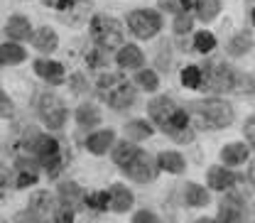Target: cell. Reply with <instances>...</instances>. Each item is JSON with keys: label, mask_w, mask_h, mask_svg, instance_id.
Returning <instances> with one entry per match:
<instances>
[{"label": "cell", "mask_w": 255, "mask_h": 223, "mask_svg": "<svg viewBox=\"0 0 255 223\" xmlns=\"http://www.w3.org/2000/svg\"><path fill=\"white\" fill-rule=\"evenodd\" d=\"M147 111H150V118L155 120V125L162 132H167L172 140H177V142H191L194 140V130L189 127L191 120L187 108L177 106L172 98H167V96L155 98Z\"/></svg>", "instance_id": "cell-1"}, {"label": "cell", "mask_w": 255, "mask_h": 223, "mask_svg": "<svg viewBox=\"0 0 255 223\" xmlns=\"http://www.w3.org/2000/svg\"><path fill=\"white\" fill-rule=\"evenodd\" d=\"M187 113H189V120H194L204 130H223L236 118L233 106L228 101H221V98H204V101L189 103Z\"/></svg>", "instance_id": "cell-2"}, {"label": "cell", "mask_w": 255, "mask_h": 223, "mask_svg": "<svg viewBox=\"0 0 255 223\" xmlns=\"http://www.w3.org/2000/svg\"><path fill=\"white\" fill-rule=\"evenodd\" d=\"M98 96L111 106V108H116V111H126L130 108L132 103H135V86L128 81L126 76H121V74H103L101 79H98Z\"/></svg>", "instance_id": "cell-3"}, {"label": "cell", "mask_w": 255, "mask_h": 223, "mask_svg": "<svg viewBox=\"0 0 255 223\" xmlns=\"http://www.w3.org/2000/svg\"><path fill=\"white\" fill-rule=\"evenodd\" d=\"M91 37L96 39L98 47L111 52L123 44V25L108 15H96L91 20Z\"/></svg>", "instance_id": "cell-4"}, {"label": "cell", "mask_w": 255, "mask_h": 223, "mask_svg": "<svg viewBox=\"0 0 255 223\" xmlns=\"http://www.w3.org/2000/svg\"><path fill=\"white\" fill-rule=\"evenodd\" d=\"M238 79H241V74H238L233 66H228V64L221 62V64H214V66L206 71L201 86H206V89L214 91V94H226V91H236V89H238Z\"/></svg>", "instance_id": "cell-5"}, {"label": "cell", "mask_w": 255, "mask_h": 223, "mask_svg": "<svg viewBox=\"0 0 255 223\" xmlns=\"http://www.w3.org/2000/svg\"><path fill=\"white\" fill-rule=\"evenodd\" d=\"M128 27L132 30L135 37L140 39H150L162 30V17L155 10H132L128 15Z\"/></svg>", "instance_id": "cell-6"}, {"label": "cell", "mask_w": 255, "mask_h": 223, "mask_svg": "<svg viewBox=\"0 0 255 223\" xmlns=\"http://www.w3.org/2000/svg\"><path fill=\"white\" fill-rule=\"evenodd\" d=\"M39 115L49 130H62L66 123V108H64L62 98L54 94H42L39 96Z\"/></svg>", "instance_id": "cell-7"}, {"label": "cell", "mask_w": 255, "mask_h": 223, "mask_svg": "<svg viewBox=\"0 0 255 223\" xmlns=\"http://www.w3.org/2000/svg\"><path fill=\"white\" fill-rule=\"evenodd\" d=\"M59 204L62 201H57L54 196H49L47 191H37V194H32L30 196V209L34 216H39L44 223H54V216H57V211H59Z\"/></svg>", "instance_id": "cell-8"}, {"label": "cell", "mask_w": 255, "mask_h": 223, "mask_svg": "<svg viewBox=\"0 0 255 223\" xmlns=\"http://www.w3.org/2000/svg\"><path fill=\"white\" fill-rule=\"evenodd\" d=\"M123 169H126L128 177L135 179V182H152V179H155V162L150 159L147 152H142V150L130 159Z\"/></svg>", "instance_id": "cell-9"}, {"label": "cell", "mask_w": 255, "mask_h": 223, "mask_svg": "<svg viewBox=\"0 0 255 223\" xmlns=\"http://www.w3.org/2000/svg\"><path fill=\"white\" fill-rule=\"evenodd\" d=\"M243 199L238 194H231V196H223L221 201V211H219V223H241L243 221Z\"/></svg>", "instance_id": "cell-10"}, {"label": "cell", "mask_w": 255, "mask_h": 223, "mask_svg": "<svg viewBox=\"0 0 255 223\" xmlns=\"http://www.w3.org/2000/svg\"><path fill=\"white\" fill-rule=\"evenodd\" d=\"M238 177H241V174L231 172V169L223 164V167H211V169H209L206 182H209V187L214 191H228L236 182H238Z\"/></svg>", "instance_id": "cell-11"}, {"label": "cell", "mask_w": 255, "mask_h": 223, "mask_svg": "<svg viewBox=\"0 0 255 223\" xmlns=\"http://www.w3.org/2000/svg\"><path fill=\"white\" fill-rule=\"evenodd\" d=\"M34 74L39 79H44L52 86H59L64 81V66L59 62H49V59H37L34 62Z\"/></svg>", "instance_id": "cell-12"}, {"label": "cell", "mask_w": 255, "mask_h": 223, "mask_svg": "<svg viewBox=\"0 0 255 223\" xmlns=\"http://www.w3.org/2000/svg\"><path fill=\"white\" fill-rule=\"evenodd\" d=\"M5 34H7V39H12V42H25V39H32V25L27 17H22V15H12L10 20H7V25H5Z\"/></svg>", "instance_id": "cell-13"}, {"label": "cell", "mask_w": 255, "mask_h": 223, "mask_svg": "<svg viewBox=\"0 0 255 223\" xmlns=\"http://www.w3.org/2000/svg\"><path fill=\"white\" fill-rule=\"evenodd\" d=\"M59 44V37L52 27H39V30L32 32V47L42 54H52Z\"/></svg>", "instance_id": "cell-14"}, {"label": "cell", "mask_w": 255, "mask_h": 223, "mask_svg": "<svg viewBox=\"0 0 255 223\" xmlns=\"http://www.w3.org/2000/svg\"><path fill=\"white\" fill-rule=\"evenodd\" d=\"M251 157V147L246 142H231L221 150V159L226 167H238Z\"/></svg>", "instance_id": "cell-15"}, {"label": "cell", "mask_w": 255, "mask_h": 223, "mask_svg": "<svg viewBox=\"0 0 255 223\" xmlns=\"http://www.w3.org/2000/svg\"><path fill=\"white\" fill-rule=\"evenodd\" d=\"M116 62H118L121 69H140V66L145 64V54H142V49H140V47H135V44H126V47H121V52H118Z\"/></svg>", "instance_id": "cell-16"}, {"label": "cell", "mask_w": 255, "mask_h": 223, "mask_svg": "<svg viewBox=\"0 0 255 223\" xmlns=\"http://www.w3.org/2000/svg\"><path fill=\"white\" fill-rule=\"evenodd\" d=\"M27 59L25 47H20V42H5L0 44V62L2 66H17Z\"/></svg>", "instance_id": "cell-17"}, {"label": "cell", "mask_w": 255, "mask_h": 223, "mask_svg": "<svg viewBox=\"0 0 255 223\" xmlns=\"http://www.w3.org/2000/svg\"><path fill=\"white\" fill-rule=\"evenodd\" d=\"M108 194H111V209L116 214H126L128 209L132 206V191L123 187V184H113Z\"/></svg>", "instance_id": "cell-18"}, {"label": "cell", "mask_w": 255, "mask_h": 223, "mask_svg": "<svg viewBox=\"0 0 255 223\" xmlns=\"http://www.w3.org/2000/svg\"><path fill=\"white\" fill-rule=\"evenodd\" d=\"M253 49V34L251 32H236L231 39H228V44H226V52L231 54V57H243L246 52H251Z\"/></svg>", "instance_id": "cell-19"}, {"label": "cell", "mask_w": 255, "mask_h": 223, "mask_svg": "<svg viewBox=\"0 0 255 223\" xmlns=\"http://www.w3.org/2000/svg\"><path fill=\"white\" fill-rule=\"evenodd\" d=\"M113 137H116L113 130H98L94 135H89L86 147H89V152H94V155H106L108 147L113 145Z\"/></svg>", "instance_id": "cell-20"}, {"label": "cell", "mask_w": 255, "mask_h": 223, "mask_svg": "<svg viewBox=\"0 0 255 223\" xmlns=\"http://www.w3.org/2000/svg\"><path fill=\"white\" fill-rule=\"evenodd\" d=\"M157 167L169 172V174H182L187 169V162H184V157L179 152H162L157 157Z\"/></svg>", "instance_id": "cell-21"}, {"label": "cell", "mask_w": 255, "mask_h": 223, "mask_svg": "<svg viewBox=\"0 0 255 223\" xmlns=\"http://www.w3.org/2000/svg\"><path fill=\"white\" fill-rule=\"evenodd\" d=\"M57 191H59V201L69 204V206H76V204H81V201L86 199L84 189H81L76 182H62Z\"/></svg>", "instance_id": "cell-22"}, {"label": "cell", "mask_w": 255, "mask_h": 223, "mask_svg": "<svg viewBox=\"0 0 255 223\" xmlns=\"http://www.w3.org/2000/svg\"><path fill=\"white\" fill-rule=\"evenodd\" d=\"M98 120H101V111L96 108L94 103H81L76 108V123L81 127H94L98 125Z\"/></svg>", "instance_id": "cell-23"}, {"label": "cell", "mask_w": 255, "mask_h": 223, "mask_svg": "<svg viewBox=\"0 0 255 223\" xmlns=\"http://www.w3.org/2000/svg\"><path fill=\"white\" fill-rule=\"evenodd\" d=\"M184 201L189 206H206L209 204V191H206V187H199V184H187L184 187Z\"/></svg>", "instance_id": "cell-24"}, {"label": "cell", "mask_w": 255, "mask_h": 223, "mask_svg": "<svg viewBox=\"0 0 255 223\" xmlns=\"http://www.w3.org/2000/svg\"><path fill=\"white\" fill-rule=\"evenodd\" d=\"M140 152V147L137 145H132V142H121V145H116V150H113V162L118 164V167H126L130 159L135 157Z\"/></svg>", "instance_id": "cell-25"}, {"label": "cell", "mask_w": 255, "mask_h": 223, "mask_svg": "<svg viewBox=\"0 0 255 223\" xmlns=\"http://www.w3.org/2000/svg\"><path fill=\"white\" fill-rule=\"evenodd\" d=\"M196 12H199V20L211 22V20H216V15L221 12V0H199Z\"/></svg>", "instance_id": "cell-26"}, {"label": "cell", "mask_w": 255, "mask_h": 223, "mask_svg": "<svg viewBox=\"0 0 255 223\" xmlns=\"http://www.w3.org/2000/svg\"><path fill=\"white\" fill-rule=\"evenodd\" d=\"M126 135L130 140H147L152 135V125L145 123V120H132L126 125Z\"/></svg>", "instance_id": "cell-27"}, {"label": "cell", "mask_w": 255, "mask_h": 223, "mask_svg": "<svg viewBox=\"0 0 255 223\" xmlns=\"http://www.w3.org/2000/svg\"><path fill=\"white\" fill-rule=\"evenodd\" d=\"M201 81H204V71L199 66H187L182 71V86L184 89H201Z\"/></svg>", "instance_id": "cell-28"}, {"label": "cell", "mask_w": 255, "mask_h": 223, "mask_svg": "<svg viewBox=\"0 0 255 223\" xmlns=\"http://www.w3.org/2000/svg\"><path fill=\"white\" fill-rule=\"evenodd\" d=\"M135 84H137L140 89H145V91H157L159 79H157L155 71H150V69H140L137 76H135Z\"/></svg>", "instance_id": "cell-29"}, {"label": "cell", "mask_w": 255, "mask_h": 223, "mask_svg": "<svg viewBox=\"0 0 255 223\" xmlns=\"http://www.w3.org/2000/svg\"><path fill=\"white\" fill-rule=\"evenodd\" d=\"M216 47V37L211 34V32H196V37H194V49L199 52V54H209L211 49Z\"/></svg>", "instance_id": "cell-30"}, {"label": "cell", "mask_w": 255, "mask_h": 223, "mask_svg": "<svg viewBox=\"0 0 255 223\" xmlns=\"http://www.w3.org/2000/svg\"><path fill=\"white\" fill-rule=\"evenodd\" d=\"M84 204L94 211H106V209H111V194L108 191H96V194L84 199Z\"/></svg>", "instance_id": "cell-31"}, {"label": "cell", "mask_w": 255, "mask_h": 223, "mask_svg": "<svg viewBox=\"0 0 255 223\" xmlns=\"http://www.w3.org/2000/svg\"><path fill=\"white\" fill-rule=\"evenodd\" d=\"M191 25H194V20L189 17V12H177V17H174V32L177 34H187L191 30Z\"/></svg>", "instance_id": "cell-32"}, {"label": "cell", "mask_w": 255, "mask_h": 223, "mask_svg": "<svg viewBox=\"0 0 255 223\" xmlns=\"http://www.w3.org/2000/svg\"><path fill=\"white\" fill-rule=\"evenodd\" d=\"M106 57H108V49L98 47V49L86 54V62H89V66H103V64H106Z\"/></svg>", "instance_id": "cell-33"}, {"label": "cell", "mask_w": 255, "mask_h": 223, "mask_svg": "<svg viewBox=\"0 0 255 223\" xmlns=\"http://www.w3.org/2000/svg\"><path fill=\"white\" fill-rule=\"evenodd\" d=\"M243 132H246V137H248V142H251V147L255 150V113L246 120V125H243Z\"/></svg>", "instance_id": "cell-34"}, {"label": "cell", "mask_w": 255, "mask_h": 223, "mask_svg": "<svg viewBox=\"0 0 255 223\" xmlns=\"http://www.w3.org/2000/svg\"><path fill=\"white\" fill-rule=\"evenodd\" d=\"M132 223H159V221L152 211H137V214L132 216Z\"/></svg>", "instance_id": "cell-35"}, {"label": "cell", "mask_w": 255, "mask_h": 223, "mask_svg": "<svg viewBox=\"0 0 255 223\" xmlns=\"http://www.w3.org/2000/svg\"><path fill=\"white\" fill-rule=\"evenodd\" d=\"M10 113H12V103H10L7 94H5V91L0 89V115H5V118H7Z\"/></svg>", "instance_id": "cell-36"}, {"label": "cell", "mask_w": 255, "mask_h": 223, "mask_svg": "<svg viewBox=\"0 0 255 223\" xmlns=\"http://www.w3.org/2000/svg\"><path fill=\"white\" fill-rule=\"evenodd\" d=\"M159 7H162V10H169V12H174V15H177V12H184L182 5H179V0H159Z\"/></svg>", "instance_id": "cell-37"}, {"label": "cell", "mask_w": 255, "mask_h": 223, "mask_svg": "<svg viewBox=\"0 0 255 223\" xmlns=\"http://www.w3.org/2000/svg\"><path fill=\"white\" fill-rule=\"evenodd\" d=\"M17 223H44L39 216H34L30 209L27 211H22V214H17Z\"/></svg>", "instance_id": "cell-38"}, {"label": "cell", "mask_w": 255, "mask_h": 223, "mask_svg": "<svg viewBox=\"0 0 255 223\" xmlns=\"http://www.w3.org/2000/svg\"><path fill=\"white\" fill-rule=\"evenodd\" d=\"M42 2L49 5V7H54V10H66V7H71L74 0H42Z\"/></svg>", "instance_id": "cell-39"}, {"label": "cell", "mask_w": 255, "mask_h": 223, "mask_svg": "<svg viewBox=\"0 0 255 223\" xmlns=\"http://www.w3.org/2000/svg\"><path fill=\"white\" fill-rule=\"evenodd\" d=\"M179 5H182V10H184V12H189V10H196L199 0H179Z\"/></svg>", "instance_id": "cell-40"}, {"label": "cell", "mask_w": 255, "mask_h": 223, "mask_svg": "<svg viewBox=\"0 0 255 223\" xmlns=\"http://www.w3.org/2000/svg\"><path fill=\"white\" fill-rule=\"evenodd\" d=\"M196 223H219V221H216V219H199Z\"/></svg>", "instance_id": "cell-41"}, {"label": "cell", "mask_w": 255, "mask_h": 223, "mask_svg": "<svg viewBox=\"0 0 255 223\" xmlns=\"http://www.w3.org/2000/svg\"><path fill=\"white\" fill-rule=\"evenodd\" d=\"M251 17H253V25H255V10H253V12H251Z\"/></svg>", "instance_id": "cell-42"}, {"label": "cell", "mask_w": 255, "mask_h": 223, "mask_svg": "<svg viewBox=\"0 0 255 223\" xmlns=\"http://www.w3.org/2000/svg\"><path fill=\"white\" fill-rule=\"evenodd\" d=\"M253 184H255V167H253Z\"/></svg>", "instance_id": "cell-43"}, {"label": "cell", "mask_w": 255, "mask_h": 223, "mask_svg": "<svg viewBox=\"0 0 255 223\" xmlns=\"http://www.w3.org/2000/svg\"><path fill=\"white\" fill-rule=\"evenodd\" d=\"M0 66H2V62H0Z\"/></svg>", "instance_id": "cell-44"}]
</instances>
